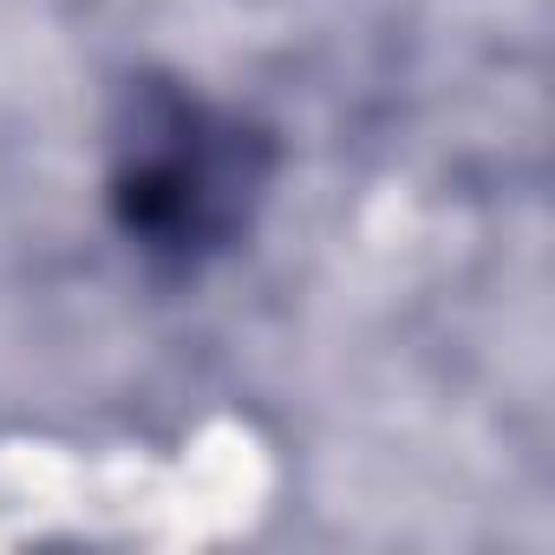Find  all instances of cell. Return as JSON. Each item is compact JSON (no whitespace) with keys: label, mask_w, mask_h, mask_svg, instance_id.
<instances>
[{"label":"cell","mask_w":555,"mask_h":555,"mask_svg":"<svg viewBox=\"0 0 555 555\" xmlns=\"http://www.w3.org/2000/svg\"><path fill=\"white\" fill-rule=\"evenodd\" d=\"M274 164L282 151L248 112L144 73L112 112L105 203L131 255L157 274H203L255 229Z\"/></svg>","instance_id":"obj_1"}]
</instances>
